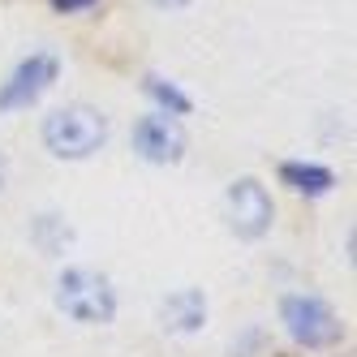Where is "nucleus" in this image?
Segmentation results:
<instances>
[{
  "label": "nucleus",
  "instance_id": "nucleus-1",
  "mask_svg": "<svg viewBox=\"0 0 357 357\" xmlns=\"http://www.w3.org/2000/svg\"><path fill=\"white\" fill-rule=\"evenodd\" d=\"M104 138H108V121L86 104L56 108L43 121V142L61 160H86V155H95V151L104 146Z\"/></svg>",
  "mask_w": 357,
  "mask_h": 357
},
{
  "label": "nucleus",
  "instance_id": "nucleus-2",
  "mask_svg": "<svg viewBox=\"0 0 357 357\" xmlns=\"http://www.w3.org/2000/svg\"><path fill=\"white\" fill-rule=\"evenodd\" d=\"M56 305L69 319H78V323H112L116 293L108 284V275L73 267V271L61 275V284H56Z\"/></svg>",
  "mask_w": 357,
  "mask_h": 357
},
{
  "label": "nucleus",
  "instance_id": "nucleus-3",
  "mask_svg": "<svg viewBox=\"0 0 357 357\" xmlns=\"http://www.w3.org/2000/svg\"><path fill=\"white\" fill-rule=\"evenodd\" d=\"M280 319H284L289 336L305 349H327L340 340V319L319 297H284L280 301Z\"/></svg>",
  "mask_w": 357,
  "mask_h": 357
},
{
  "label": "nucleus",
  "instance_id": "nucleus-4",
  "mask_svg": "<svg viewBox=\"0 0 357 357\" xmlns=\"http://www.w3.org/2000/svg\"><path fill=\"white\" fill-rule=\"evenodd\" d=\"M134 146L151 164H176L185 155V130L172 112H151L134 125Z\"/></svg>",
  "mask_w": 357,
  "mask_h": 357
},
{
  "label": "nucleus",
  "instance_id": "nucleus-5",
  "mask_svg": "<svg viewBox=\"0 0 357 357\" xmlns=\"http://www.w3.org/2000/svg\"><path fill=\"white\" fill-rule=\"evenodd\" d=\"M56 82V56L52 52H35L31 61H22L13 69V78L0 86V108H31L35 99Z\"/></svg>",
  "mask_w": 357,
  "mask_h": 357
},
{
  "label": "nucleus",
  "instance_id": "nucleus-6",
  "mask_svg": "<svg viewBox=\"0 0 357 357\" xmlns=\"http://www.w3.org/2000/svg\"><path fill=\"white\" fill-rule=\"evenodd\" d=\"M228 220H233L237 237H250V241L271 228V198L254 176H241V181L228 190Z\"/></svg>",
  "mask_w": 357,
  "mask_h": 357
},
{
  "label": "nucleus",
  "instance_id": "nucleus-7",
  "mask_svg": "<svg viewBox=\"0 0 357 357\" xmlns=\"http://www.w3.org/2000/svg\"><path fill=\"white\" fill-rule=\"evenodd\" d=\"M207 323V297L198 289H181L164 301V327L168 331H198Z\"/></svg>",
  "mask_w": 357,
  "mask_h": 357
},
{
  "label": "nucleus",
  "instance_id": "nucleus-8",
  "mask_svg": "<svg viewBox=\"0 0 357 357\" xmlns=\"http://www.w3.org/2000/svg\"><path fill=\"white\" fill-rule=\"evenodd\" d=\"M280 181L293 185L297 194L319 198V194H327L331 185H336V176H331V168H323V164H284L280 168Z\"/></svg>",
  "mask_w": 357,
  "mask_h": 357
},
{
  "label": "nucleus",
  "instance_id": "nucleus-9",
  "mask_svg": "<svg viewBox=\"0 0 357 357\" xmlns=\"http://www.w3.org/2000/svg\"><path fill=\"white\" fill-rule=\"evenodd\" d=\"M35 241H39L43 254H65V245L73 241V233L65 228V220H56V215H39V220H35Z\"/></svg>",
  "mask_w": 357,
  "mask_h": 357
},
{
  "label": "nucleus",
  "instance_id": "nucleus-10",
  "mask_svg": "<svg viewBox=\"0 0 357 357\" xmlns=\"http://www.w3.org/2000/svg\"><path fill=\"white\" fill-rule=\"evenodd\" d=\"M146 91H151V95H155V99H160V104H164L168 112H190V99H185L181 91H176L172 82H164V78H155V73H151V78H146Z\"/></svg>",
  "mask_w": 357,
  "mask_h": 357
},
{
  "label": "nucleus",
  "instance_id": "nucleus-11",
  "mask_svg": "<svg viewBox=\"0 0 357 357\" xmlns=\"http://www.w3.org/2000/svg\"><path fill=\"white\" fill-rule=\"evenodd\" d=\"M52 5H56L61 13H78V9H91L95 0H52Z\"/></svg>",
  "mask_w": 357,
  "mask_h": 357
},
{
  "label": "nucleus",
  "instance_id": "nucleus-12",
  "mask_svg": "<svg viewBox=\"0 0 357 357\" xmlns=\"http://www.w3.org/2000/svg\"><path fill=\"white\" fill-rule=\"evenodd\" d=\"M151 5H160V9H181V5H190V0H151Z\"/></svg>",
  "mask_w": 357,
  "mask_h": 357
},
{
  "label": "nucleus",
  "instance_id": "nucleus-13",
  "mask_svg": "<svg viewBox=\"0 0 357 357\" xmlns=\"http://www.w3.org/2000/svg\"><path fill=\"white\" fill-rule=\"evenodd\" d=\"M0 185H5V160H0Z\"/></svg>",
  "mask_w": 357,
  "mask_h": 357
}]
</instances>
